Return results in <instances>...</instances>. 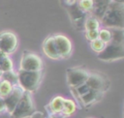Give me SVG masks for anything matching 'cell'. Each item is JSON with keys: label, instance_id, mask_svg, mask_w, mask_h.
Returning a JSON list of instances; mask_svg holds the SVG:
<instances>
[{"label": "cell", "instance_id": "cell-1", "mask_svg": "<svg viewBox=\"0 0 124 118\" xmlns=\"http://www.w3.org/2000/svg\"><path fill=\"white\" fill-rule=\"evenodd\" d=\"M124 19V7L123 3L110 1L107 11L100 19L101 25L105 28H123Z\"/></svg>", "mask_w": 124, "mask_h": 118}, {"label": "cell", "instance_id": "cell-2", "mask_svg": "<svg viewBox=\"0 0 124 118\" xmlns=\"http://www.w3.org/2000/svg\"><path fill=\"white\" fill-rule=\"evenodd\" d=\"M17 74V85L23 89V91L32 93L36 91L43 78V71L39 72H27L18 70Z\"/></svg>", "mask_w": 124, "mask_h": 118}, {"label": "cell", "instance_id": "cell-3", "mask_svg": "<svg viewBox=\"0 0 124 118\" xmlns=\"http://www.w3.org/2000/svg\"><path fill=\"white\" fill-rule=\"evenodd\" d=\"M35 112V104L31 93H23L21 99L16 105L15 109L10 113L11 118H26L30 117Z\"/></svg>", "mask_w": 124, "mask_h": 118}, {"label": "cell", "instance_id": "cell-4", "mask_svg": "<svg viewBox=\"0 0 124 118\" xmlns=\"http://www.w3.org/2000/svg\"><path fill=\"white\" fill-rule=\"evenodd\" d=\"M43 59L38 54L29 51H26L22 54L19 61V70L27 72H39L43 71Z\"/></svg>", "mask_w": 124, "mask_h": 118}, {"label": "cell", "instance_id": "cell-5", "mask_svg": "<svg viewBox=\"0 0 124 118\" xmlns=\"http://www.w3.org/2000/svg\"><path fill=\"white\" fill-rule=\"evenodd\" d=\"M18 46L17 35L11 30H4L0 32V51L6 55L14 53Z\"/></svg>", "mask_w": 124, "mask_h": 118}, {"label": "cell", "instance_id": "cell-6", "mask_svg": "<svg viewBox=\"0 0 124 118\" xmlns=\"http://www.w3.org/2000/svg\"><path fill=\"white\" fill-rule=\"evenodd\" d=\"M88 74H89V72L86 69H83L80 67L69 68L66 71L67 83L71 87V89L77 88L85 83L88 77Z\"/></svg>", "mask_w": 124, "mask_h": 118}, {"label": "cell", "instance_id": "cell-7", "mask_svg": "<svg viewBox=\"0 0 124 118\" xmlns=\"http://www.w3.org/2000/svg\"><path fill=\"white\" fill-rule=\"evenodd\" d=\"M123 57H124V44H117L113 43L107 44L103 51L98 53V58L106 62L120 60Z\"/></svg>", "mask_w": 124, "mask_h": 118}, {"label": "cell", "instance_id": "cell-8", "mask_svg": "<svg viewBox=\"0 0 124 118\" xmlns=\"http://www.w3.org/2000/svg\"><path fill=\"white\" fill-rule=\"evenodd\" d=\"M52 36L60 59L70 57L73 52V43L71 39L64 34H55Z\"/></svg>", "mask_w": 124, "mask_h": 118}, {"label": "cell", "instance_id": "cell-9", "mask_svg": "<svg viewBox=\"0 0 124 118\" xmlns=\"http://www.w3.org/2000/svg\"><path fill=\"white\" fill-rule=\"evenodd\" d=\"M85 84L89 87V89L102 93H105L109 87L108 79L98 73H89Z\"/></svg>", "mask_w": 124, "mask_h": 118}, {"label": "cell", "instance_id": "cell-10", "mask_svg": "<svg viewBox=\"0 0 124 118\" xmlns=\"http://www.w3.org/2000/svg\"><path fill=\"white\" fill-rule=\"evenodd\" d=\"M24 91L22 88H20L17 84L14 85V88L12 90V92L4 98V102H5V106H6V111L10 114L16 107V105L17 104V103L19 102V100L21 99L22 95H23Z\"/></svg>", "mask_w": 124, "mask_h": 118}, {"label": "cell", "instance_id": "cell-11", "mask_svg": "<svg viewBox=\"0 0 124 118\" xmlns=\"http://www.w3.org/2000/svg\"><path fill=\"white\" fill-rule=\"evenodd\" d=\"M42 49H43L44 54L46 57H48L49 59H52V60L60 59L59 54H58L57 49H56V46H55V44H54V40H53L52 35L48 36L47 38L45 39V41L43 42V44H42Z\"/></svg>", "mask_w": 124, "mask_h": 118}, {"label": "cell", "instance_id": "cell-12", "mask_svg": "<svg viewBox=\"0 0 124 118\" xmlns=\"http://www.w3.org/2000/svg\"><path fill=\"white\" fill-rule=\"evenodd\" d=\"M68 13L70 15V18L72 20V22L76 25V27L78 28H83V22L86 16V14H84L82 11H80L78 9V7L76 5L71 6L68 8Z\"/></svg>", "mask_w": 124, "mask_h": 118}, {"label": "cell", "instance_id": "cell-13", "mask_svg": "<svg viewBox=\"0 0 124 118\" xmlns=\"http://www.w3.org/2000/svg\"><path fill=\"white\" fill-rule=\"evenodd\" d=\"M103 95H104V93H102V92H98V91H94V90L90 89L84 95L78 97V101L83 106H89V105L101 101V99L103 98Z\"/></svg>", "mask_w": 124, "mask_h": 118}, {"label": "cell", "instance_id": "cell-14", "mask_svg": "<svg viewBox=\"0 0 124 118\" xmlns=\"http://www.w3.org/2000/svg\"><path fill=\"white\" fill-rule=\"evenodd\" d=\"M111 0H93V9H92V12L91 14L96 16L97 18L101 19L102 16L104 15L105 12L107 11L108 9V6Z\"/></svg>", "mask_w": 124, "mask_h": 118}, {"label": "cell", "instance_id": "cell-15", "mask_svg": "<svg viewBox=\"0 0 124 118\" xmlns=\"http://www.w3.org/2000/svg\"><path fill=\"white\" fill-rule=\"evenodd\" d=\"M64 99L65 98L62 97V96H55L54 98L51 99V101L47 104V109H48L49 114H59V113H61Z\"/></svg>", "mask_w": 124, "mask_h": 118}, {"label": "cell", "instance_id": "cell-16", "mask_svg": "<svg viewBox=\"0 0 124 118\" xmlns=\"http://www.w3.org/2000/svg\"><path fill=\"white\" fill-rule=\"evenodd\" d=\"M101 28L100 19L94 16L92 14H87L83 22V29L87 30H99Z\"/></svg>", "mask_w": 124, "mask_h": 118}, {"label": "cell", "instance_id": "cell-17", "mask_svg": "<svg viewBox=\"0 0 124 118\" xmlns=\"http://www.w3.org/2000/svg\"><path fill=\"white\" fill-rule=\"evenodd\" d=\"M76 110H77L76 102L72 99H64L63 107H62V111H61V114L64 116V118L73 115L76 112Z\"/></svg>", "mask_w": 124, "mask_h": 118}, {"label": "cell", "instance_id": "cell-18", "mask_svg": "<svg viewBox=\"0 0 124 118\" xmlns=\"http://www.w3.org/2000/svg\"><path fill=\"white\" fill-rule=\"evenodd\" d=\"M110 32H111L110 43L117 44H123V41H124L123 28H112L110 29Z\"/></svg>", "mask_w": 124, "mask_h": 118}, {"label": "cell", "instance_id": "cell-19", "mask_svg": "<svg viewBox=\"0 0 124 118\" xmlns=\"http://www.w3.org/2000/svg\"><path fill=\"white\" fill-rule=\"evenodd\" d=\"M93 0H78L77 6L80 11H82L84 14H91L93 9Z\"/></svg>", "mask_w": 124, "mask_h": 118}, {"label": "cell", "instance_id": "cell-20", "mask_svg": "<svg viewBox=\"0 0 124 118\" xmlns=\"http://www.w3.org/2000/svg\"><path fill=\"white\" fill-rule=\"evenodd\" d=\"M14 85L10 82H8L7 80L1 79L0 80V97L5 98L7 97L13 90Z\"/></svg>", "mask_w": 124, "mask_h": 118}, {"label": "cell", "instance_id": "cell-21", "mask_svg": "<svg viewBox=\"0 0 124 118\" xmlns=\"http://www.w3.org/2000/svg\"><path fill=\"white\" fill-rule=\"evenodd\" d=\"M0 69H1V71L3 73L14 70V62H13L12 58L9 55H7L6 57H4L3 60L0 62Z\"/></svg>", "mask_w": 124, "mask_h": 118}, {"label": "cell", "instance_id": "cell-22", "mask_svg": "<svg viewBox=\"0 0 124 118\" xmlns=\"http://www.w3.org/2000/svg\"><path fill=\"white\" fill-rule=\"evenodd\" d=\"M98 39H100L106 44H108V43H110V41H111V32H110V29L105 28V27L100 28L99 29V37H98Z\"/></svg>", "mask_w": 124, "mask_h": 118}, {"label": "cell", "instance_id": "cell-23", "mask_svg": "<svg viewBox=\"0 0 124 118\" xmlns=\"http://www.w3.org/2000/svg\"><path fill=\"white\" fill-rule=\"evenodd\" d=\"M1 79L7 80L8 82L12 83L13 85H16L17 84V74L14 70L9 71V72H5V73H3Z\"/></svg>", "mask_w": 124, "mask_h": 118}, {"label": "cell", "instance_id": "cell-24", "mask_svg": "<svg viewBox=\"0 0 124 118\" xmlns=\"http://www.w3.org/2000/svg\"><path fill=\"white\" fill-rule=\"evenodd\" d=\"M105 46H106V44L104 42H102L100 39H96V40L90 42V48L96 53H100L101 51H103Z\"/></svg>", "mask_w": 124, "mask_h": 118}, {"label": "cell", "instance_id": "cell-25", "mask_svg": "<svg viewBox=\"0 0 124 118\" xmlns=\"http://www.w3.org/2000/svg\"><path fill=\"white\" fill-rule=\"evenodd\" d=\"M85 39L89 42H92L99 37V30H87L84 32Z\"/></svg>", "mask_w": 124, "mask_h": 118}, {"label": "cell", "instance_id": "cell-26", "mask_svg": "<svg viewBox=\"0 0 124 118\" xmlns=\"http://www.w3.org/2000/svg\"><path fill=\"white\" fill-rule=\"evenodd\" d=\"M30 118H50V117H49V116H48V117H46L44 113H42V112H36V111H35V112L30 116Z\"/></svg>", "mask_w": 124, "mask_h": 118}, {"label": "cell", "instance_id": "cell-27", "mask_svg": "<svg viewBox=\"0 0 124 118\" xmlns=\"http://www.w3.org/2000/svg\"><path fill=\"white\" fill-rule=\"evenodd\" d=\"M6 111V106H5V102H4V98L0 97V113Z\"/></svg>", "mask_w": 124, "mask_h": 118}, {"label": "cell", "instance_id": "cell-28", "mask_svg": "<svg viewBox=\"0 0 124 118\" xmlns=\"http://www.w3.org/2000/svg\"><path fill=\"white\" fill-rule=\"evenodd\" d=\"M64 2H65V4H66L68 7H71V6L76 5L77 2H78V0H64Z\"/></svg>", "mask_w": 124, "mask_h": 118}, {"label": "cell", "instance_id": "cell-29", "mask_svg": "<svg viewBox=\"0 0 124 118\" xmlns=\"http://www.w3.org/2000/svg\"><path fill=\"white\" fill-rule=\"evenodd\" d=\"M6 56H7V55H6V54H5L4 52L0 51V62H1V61L3 60V58H4V57H6Z\"/></svg>", "mask_w": 124, "mask_h": 118}, {"label": "cell", "instance_id": "cell-30", "mask_svg": "<svg viewBox=\"0 0 124 118\" xmlns=\"http://www.w3.org/2000/svg\"><path fill=\"white\" fill-rule=\"evenodd\" d=\"M111 1H114V2H118V3H123V0H111Z\"/></svg>", "mask_w": 124, "mask_h": 118}, {"label": "cell", "instance_id": "cell-31", "mask_svg": "<svg viewBox=\"0 0 124 118\" xmlns=\"http://www.w3.org/2000/svg\"><path fill=\"white\" fill-rule=\"evenodd\" d=\"M2 74H3V72L1 71V69H0V79L2 78Z\"/></svg>", "mask_w": 124, "mask_h": 118}]
</instances>
